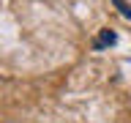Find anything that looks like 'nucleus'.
Returning a JSON list of instances; mask_svg holds the SVG:
<instances>
[{
  "mask_svg": "<svg viewBox=\"0 0 131 123\" xmlns=\"http://www.w3.org/2000/svg\"><path fill=\"white\" fill-rule=\"evenodd\" d=\"M117 44V33L115 30H109V27H101L98 30V36L93 38V44L90 47L96 49V52H101V49H109V47H115Z\"/></svg>",
  "mask_w": 131,
  "mask_h": 123,
  "instance_id": "obj_1",
  "label": "nucleus"
},
{
  "mask_svg": "<svg viewBox=\"0 0 131 123\" xmlns=\"http://www.w3.org/2000/svg\"><path fill=\"white\" fill-rule=\"evenodd\" d=\"M112 3H115V8H117V11H120L126 19H131V6L126 3V0H112Z\"/></svg>",
  "mask_w": 131,
  "mask_h": 123,
  "instance_id": "obj_2",
  "label": "nucleus"
}]
</instances>
